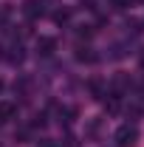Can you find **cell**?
I'll list each match as a JSON object with an SVG mask.
<instances>
[{"instance_id":"10","label":"cell","mask_w":144,"mask_h":147,"mask_svg":"<svg viewBox=\"0 0 144 147\" xmlns=\"http://www.w3.org/2000/svg\"><path fill=\"white\" fill-rule=\"evenodd\" d=\"M3 88H6V85H3V79H0V93H3Z\"/></svg>"},{"instance_id":"9","label":"cell","mask_w":144,"mask_h":147,"mask_svg":"<svg viewBox=\"0 0 144 147\" xmlns=\"http://www.w3.org/2000/svg\"><path fill=\"white\" fill-rule=\"evenodd\" d=\"M40 147H59V144H57V142H42Z\"/></svg>"},{"instance_id":"7","label":"cell","mask_w":144,"mask_h":147,"mask_svg":"<svg viewBox=\"0 0 144 147\" xmlns=\"http://www.w3.org/2000/svg\"><path fill=\"white\" fill-rule=\"evenodd\" d=\"M14 113H17V102H0V122L11 119Z\"/></svg>"},{"instance_id":"1","label":"cell","mask_w":144,"mask_h":147,"mask_svg":"<svg viewBox=\"0 0 144 147\" xmlns=\"http://www.w3.org/2000/svg\"><path fill=\"white\" fill-rule=\"evenodd\" d=\"M139 139H141V133H139L136 125H119L116 133H113L116 147H139Z\"/></svg>"},{"instance_id":"2","label":"cell","mask_w":144,"mask_h":147,"mask_svg":"<svg viewBox=\"0 0 144 147\" xmlns=\"http://www.w3.org/2000/svg\"><path fill=\"white\" fill-rule=\"evenodd\" d=\"M23 59H26V51H23V45H20V42H11V45L6 48V62H9V65H20Z\"/></svg>"},{"instance_id":"4","label":"cell","mask_w":144,"mask_h":147,"mask_svg":"<svg viewBox=\"0 0 144 147\" xmlns=\"http://www.w3.org/2000/svg\"><path fill=\"white\" fill-rule=\"evenodd\" d=\"M42 0H26V6H23V14L28 20H37V17H42Z\"/></svg>"},{"instance_id":"8","label":"cell","mask_w":144,"mask_h":147,"mask_svg":"<svg viewBox=\"0 0 144 147\" xmlns=\"http://www.w3.org/2000/svg\"><path fill=\"white\" fill-rule=\"evenodd\" d=\"M68 17H71V11H68V9H59L54 14V23H68Z\"/></svg>"},{"instance_id":"6","label":"cell","mask_w":144,"mask_h":147,"mask_svg":"<svg viewBox=\"0 0 144 147\" xmlns=\"http://www.w3.org/2000/svg\"><path fill=\"white\" fill-rule=\"evenodd\" d=\"M88 91H90L93 99H105V96H108V93H105V82H102V79H90V82H88Z\"/></svg>"},{"instance_id":"3","label":"cell","mask_w":144,"mask_h":147,"mask_svg":"<svg viewBox=\"0 0 144 147\" xmlns=\"http://www.w3.org/2000/svg\"><path fill=\"white\" fill-rule=\"evenodd\" d=\"M57 51V40L54 37H37V54L40 57H51Z\"/></svg>"},{"instance_id":"5","label":"cell","mask_w":144,"mask_h":147,"mask_svg":"<svg viewBox=\"0 0 144 147\" xmlns=\"http://www.w3.org/2000/svg\"><path fill=\"white\" fill-rule=\"evenodd\" d=\"M76 59H79V62H96V59H99V57L93 54V48H90V45H76Z\"/></svg>"}]
</instances>
